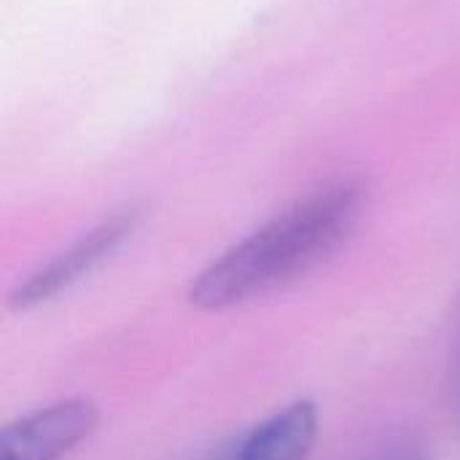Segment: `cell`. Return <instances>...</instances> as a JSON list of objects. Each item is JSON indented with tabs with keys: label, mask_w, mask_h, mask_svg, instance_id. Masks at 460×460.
I'll return each instance as SVG.
<instances>
[{
	"label": "cell",
	"mask_w": 460,
	"mask_h": 460,
	"mask_svg": "<svg viewBox=\"0 0 460 460\" xmlns=\"http://www.w3.org/2000/svg\"><path fill=\"white\" fill-rule=\"evenodd\" d=\"M367 191L340 181L294 202L208 264L189 288L199 310H226L294 283L353 232Z\"/></svg>",
	"instance_id": "1"
},
{
	"label": "cell",
	"mask_w": 460,
	"mask_h": 460,
	"mask_svg": "<svg viewBox=\"0 0 460 460\" xmlns=\"http://www.w3.org/2000/svg\"><path fill=\"white\" fill-rule=\"evenodd\" d=\"M137 224H140L137 208H124L102 218L97 226H92L86 234L70 243L62 253H57L51 261L38 267L24 283H19V288L11 296V305L27 310L57 299L70 286L84 280L92 270H97L105 259H111L121 248V243L137 229Z\"/></svg>",
	"instance_id": "2"
},
{
	"label": "cell",
	"mask_w": 460,
	"mask_h": 460,
	"mask_svg": "<svg viewBox=\"0 0 460 460\" xmlns=\"http://www.w3.org/2000/svg\"><path fill=\"white\" fill-rule=\"evenodd\" d=\"M100 423L92 399H62L30 412L0 434V460H62L84 445Z\"/></svg>",
	"instance_id": "3"
},
{
	"label": "cell",
	"mask_w": 460,
	"mask_h": 460,
	"mask_svg": "<svg viewBox=\"0 0 460 460\" xmlns=\"http://www.w3.org/2000/svg\"><path fill=\"white\" fill-rule=\"evenodd\" d=\"M318 429L315 404L294 402L253 426L216 460H307L318 442Z\"/></svg>",
	"instance_id": "4"
},
{
	"label": "cell",
	"mask_w": 460,
	"mask_h": 460,
	"mask_svg": "<svg viewBox=\"0 0 460 460\" xmlns=\"http://www.w3.org/2000/svg\"><path fill=\"white\" fill-rule=\"evenodd\" d=\"M380 460H426L423 456H418V453H391V456H385V458Z\"/></svg>",
	"instance_id": "5"
}]
</instances>
